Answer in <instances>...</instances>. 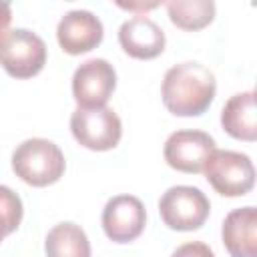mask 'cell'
I'll return each instance as SVG.
<instances>
[{
  "label": "cell",
  "mask_w": 257,
  "mask_h": 257,
  "mask_svg": "<svg viewBox=\"0 0 257 257\" xmlns=\"http://www.w3.org/2000/svg\"><path fill=\"white\" fill-rule=\"evenodd\" d=\"M104 28L98 16L88 10L66 12L56 28V40L66 54H84L102 42Z\"/></svg>",
  "instance_id": "obj_10"
},
{
  "label": "cell",
  "mask_w": 257,
  "mask_h": 257,
  "mask_svg": "<svg viewBox=\"0 0 257 257\" xmlns=\"http://www.w3.org/2000/svg\"><path fill=\"white\" fill-rule=\"evenodd\" d=\"M70 133L76 143L90 151H110L122 137L118 114L108 108H76L70 114Z\"/></svg>",
  "instance_id": "obj_6"
},
{
  "label": "cell",
  "mask_w": 257,
  "mask_h": 257,
  "mask_svg": "<svg viewBox=\"0 0 257 257\" xmlns=\"http://www.w3.org/2000/svg\"><path fill=\"white\" fill-rule=\"evenodd\" d=\"M104 235L114 243H131L145 231L147 211L135 195H116L106 201L102 209Z\"/></svg>",
  "instance_id": "obj_9"
},
{
  "label": "cell",
  "mask_w": 257,
  "mask_h": 257,
  "mask_svg": "<svg viewBox=\"0 0 257 257\" xmlns=\"http://www.w3.org/2000/svg\"><path fill=\"white\" fill-rule=\"evenodd\" d=\"M217 92L215 74L199 62H181L167 70L161 86L163 104L175 116L203 114Z\"/></svg>",
  "instance_id": "obj_1"
},
{
  "label": "cell",
  "mask_w": 257,
  "mask_h": 257,
  "mask_svg": "<svg viewBox=\"0 0 257 257\" xmlns=\"http://www.w3.org/2000/svg\"><path fill=\"white\" fill-rule=\"evenodd\" d=\"M171 257H215V253L209 245H205L201 241H189V243H183L181 247H177Z\"/></svg>",
  "instance_id": "obj_17"
},
{
  "label": "cell",
  "mask_w": 257,
  "mask_h": 257,
  "mask_svg": "<svg viewBox=\"0 0 257 257\" xmlns=\"http://www.w3.org/2000/svg\"><path fill=\"white\" fill-rule=\"evenodd\" d=\"M10 20H12V8H10V4L8 2H0V38L8 32Z\"/></svg>",
  "instance_id": "obj_18"
},
{
  "label": "cell",
  "mask_w": 257,
  "mask_h": 257,
  "mask_svg": "<svg viewBox=\"0 0 257 257\" xmlns=\"http://www.w3.org/2000/svg\"><path fill=\"white\" fill-rule=\"evenodd\" d=\"M257 112H255V92H239L231 96L221 110V124L227 135L239 141L253 143L257 139Z\"/></svg>",
  "instance_id": "obj_13"
},
{
  "label": "cell",
  "mask_w": 257,
  "mask_h": 257,
  "mask_svg": "<svg viewBox=\"0 0 257 257\" xmlns=\"http://www.w3.org/2000/svg\"><path fill=\"white\" fill-rule=\"evenodd\" d=\"M22 201L6 185H0V241L14 233L22 221Z\"/></svg>",
  "instance_id": "obj_16"
},
{
  "label": "cell",
  "mask_w": 257,
  "mask_h": 257,
  "mask_svg": "<svg viewBox=\"0 0 257 257\" xmlns=\"http://www.w3.org/2000/svg\"><path fill=\"white\" fill-rule=\"evenodd\" d=\"M114 86L116 72L104 58H90L72 74V96L78 102V108L106 106Z\"/></svg>",
  "instance_id": "obj_7"
},
{
  "label": "cell",
  "mask_w": 257,
  "mask_h": 257,
  "mask_svg": "<svg viewBox=\"0 0 257 257\" xmlns=\"http://www.w3.org/2000/svg\"><path fill=\"white\" fill-rule=\"evenodd\" d=\"M215 149L213 137L203 131H175L169 135L163 153L171 169L197 175L203 173V167Z\"/></svg>",
  "instance_id": "obj_8"
},
{
  "label": "cell",
  "mask_w": 257,
  "mask_h": 257,
  "mask_svg": "<svg viewBox=\"0 0 257 257\" xmlns=\"http://www.w3.org/2000/svg\"><path fill=\"white\" fill-rule=\"evenodd\" d=\"M221 239L231 257H257V211L255 207L233 209L221 227Z\"/></svg>",
  "instance_id": "obj_12"
},
{
  "label": "cell",
  "mask_w": 257,
  "mask_h": 257,
  "mask_svg": "<svg viewBox=\"0 0 257 257\" xmlns=\"http://www.w3.org/2000/svg\"><path fill=\"white\" fill-rule=\"evenodd\" d=\"M203 173L209 185L223 197H243L253 189L255 167L245 153L215 149L207 159Z\"/></svg>",
  "instance_id": "obj_3"
},
{
  "label": "cell",
  "mask_w": 257,
  "mask_h": 257,
  "mask_svg": "<svg viewBox=\"0 0 257 257\" xmlns=\"http://www.w3.org/2000/svg\"><path fill=\"white\" fill-rule=\"evenodd\" d=\"M44 64L46 44L36 32L14 28L0 38V66L12 78H32Z\"/></svg>",
  "instance_id": "obj_4"
},
{
  "label": "cell",
  "mask_w": 257,
  "mask_h": 257,
  "mask_svg": "<svg viewBox=\"0 0 257 257\" xmlns=\"http://www.w3.org/2000/svg\"><path fill=\"white\" fill-rule=\"evenodd\" d=\"M118 42L128 56L139 60H151L165 50V32L151 18L133 16L120 24Z\"/></svg>",
  "instance_id": "obj_11"
},
{
  "label": "cell",
  "mask_w": 257,
  "mask_h": 257,
  "mask_svg": "<svg viewBox=\"0 0 257 257\" xmlns=\"http://www.w3.org/2000/svg\"><path fill=\"white\" fill-rule=\"evenodd\" d=\"M171 22L181 30H201L215 18V2L211 0H173L167 2Z\"/></svg>",
  "instance_id": "obj_15"
},
{
  "label": "cell",
  "mask_w": 257,
  "mask_h": 257,
  "mask_svg": "<svg viewBox=\"0 0 257 257\" xmlns=\"http://www.w3.org/2000/svg\"><path fill=\"white\" fill-rule=\"evenodd\" d=\"M211 203L197 187L177 185L163 193L159 201V213L163 223L173 231L201 229L209 217Z\"/></svg>",
  "instance_id": "obj_5"
},
{
  "label": "cell",
  "mask_w": 257,
  "mask_h": 257,
  "mask_svg": "<svg viewBox=\"0 0 257 257\" xmlns=\"http://www.w3.org/2000/svg\"><path fill=\"white\" fill-rule=\"evenodd\" d=\"M46 257H90V241L76 223L54 225L44 239Z\"/></svg>",
  "instance_id": "obj_14"
},
{
  "label": "cell",
  "mask_w": 257,
  "mask_h": 257,
  "mask_svg": "<svg viewBox=\"0 0 257 257\" xmlns=\"http://www.w3.org/2000/svg\"><path fill=\"white\" fill-rule=\"evenodd\" d=\"M64 169L66 161L62 151L48 139H26L12 153V171L32 187L56 183L64 175Z\"/></svg>",
  "instance_id": "obj_2"
}]
</instances>
